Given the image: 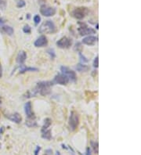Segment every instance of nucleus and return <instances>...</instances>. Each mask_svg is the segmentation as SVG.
I'll list each match as a JSON object with an SVG mask.
<instances>
[{
  "mask_svg": "<svg viewBox=\"0 0 141 155\" xmlns=\"http://www.w3.org/2000/svg\"><path fill=\"white\" fill-rule=\"evenodd\" d=\"M27 59V54L24 51H20L17 57V62L20 64H23Z\"/></svg>",
  "mask_w": 141,
  "mask_h": 155,
  "instance_id": "obj_14",
  "label": "nucleus"
},
{
  "mask_svg": "<svg viewBox=\"0 0 141 155\" xmlns=\"http://www.w3.org/2000/svg\"><path fill=\"white\" fill-rule=\"evenodd\" d=\"M53 82H41L37 84L35 89L33 91L31 96H35L36 94H40L42 96H46L50 92L51 86H53Z\"/></svg>",
  "mask_w": 141,
  "mask_h": 155,
  "instance_id": "obj_1",
  "label": "nucleus"
},
{
  "mask_svg": "<svg viewBox=\"0 0 141 155\" xmlns=\"http://www.w3.org/2000/svg\"><path fill=\"white\" fill-rule=\"evenodd\" d=\"M42 137L43 139H48V140H50V139H51V131H50V129L45 130L44 132H42Z\"/></svg>",
  "mask_w": 141,
  "mask_h": 155,
  "instance_id": "obj_18",
  "label": "nucleus"
},
{
  "mask_svg": "<svg viewBox=\"0 0 141 155\" xmlns=\"http://www.w3.org/2000/svg\"><path fill=\"white\" fill-rule=\"evenodd\" d=\"M91 146L93 149V151L95 152V154H98V152H99V144H98V142L91 141Z\"/></svg>",
  "mask_w": 141,
  "mask_h": 155,
  "instance_id": "obj_20",
  "label": "nucleus"
},
{
  "mask_svg": "<svg viewBox=\"0 0 141 155\" xmlns=\"http://www.w3.org/2000/svg\"><path fill=\"white\" fill-rule=\"evenodd\" d=\"M72 40L68 37H63L56 42V46L60 49H68L71 46Z\"/></svg>",
  "mask_w": 141,
  "mask_h": 155,
  "instance_id": "obj_6",
  "label": "nucleus"
},
{
  "mask_svg": "<svg viewBox=\"0 0 141 155\" xmlns=\"http://www.w3.org/2000/svg\"><path fill=\"white\" fill-rule=\"evenodd\" d=\"M25 6V2L24 0H17V7L18 8H22Z\"/></svg>",
  "mask_w": 141,
  "mask_h": 155,
  "instance_id": "obj_23",
  "label": "nucleus"
},
{
  "mask_svg": "<svg viewBox=\"0 0 141 155\" xmlns=\"http://www.w3.org/2000/svg\"><path fill=\"white\" fill-rule=\"evenodd\" d=\"M0 147H1V143H0Z\"/></svg>",
  "mask_w": 141,
  "mask_h": 155,
  "instance_id": "obj_35",
  "label": "nucleus"
},
{
  "mask_svg": "<svg viewBox=\"0 0 141 155\" xmlns=\"http://www.w3.org/2000/svg\"><path fill=\"white\" fill-rule=\"evenodd\" d=\"M34 24H39V22L41 21V17L39 16V15H35V16H34Z\"/></svg>",
  "mask_w": 141,
  "mask_h": 155,
  "instance_id": "obj_25",
  "label": "nucleus"
},
{
  "mask_svg": "<svg viewBox=\"0 0 141 155\" xmlns=\"http://www.w3.org/2000/svg\"><path fill=\"white\" fill-rule=\"evenodd\" d=\"M2 76H3V67H2V65L0 63V78H2Z\"/></svg>",
  "mask_w": 141,
  "mask_h": 155,
  "instance_id": "obj_30",
  "label": "nucleus"
},
{
  "mask_svg": "<svg viewBox=\"0 0 141 155\" xmlns=\"http://www.w3.org/2000/svg\"><path fill=\"white\" fill-rule=\"evenodd\" d=\"M3 20L1 19V18H0V24H1V23H3Z\"/></svg>",
  "mask_w": 141,
  "mask_h": 155,
  "instance_id": "obj_32",
  "label": "nucleus"
},
{
  "mask_svg": "<svg viewBox=\"0 0 141 155\" xmlns=\"http://www.w3.org/2000/svg\"><path fill=\"white\" fill-rule=\"evenodd\" d=\"M0 117H1V115H0Z\"/></svg>",
  "mask_w": 141,
  "mask_h": 155,
  "instance_id": "obj_36",
  "label": "nucleus"
},
{
  "mask_svg": "<svg viewBox=\"0 0 141 155\" xmlns=\"http://www.w3.org/2000/svg\"><path fill=\"white\" fill-rule=\"evenodd\" d=\"M75 49H77V51H80L82 49V47H81V43H79V42H78V43H76V45H75Z\"/></svg>",
  "mask_w": 141,
  "mask_h": 155,
  "instance_id": "obj_27",
  "label": "nucleus"
},
{
  "mask_svg": "<svg viewBox=\"0 0 141 155\" xmlns=\"http://www.w3.org/2000/svg\"><path fill=\"white\" fill-rule=\"evenodd\" d=\"M26 125H28V127H34L36 126L37 125H36V122L34 121V120H28L26 121Z\"/></svg>",
  "mask_w": 141,
  "mask_h": 155,
  "instance_id": "obj_22",
  "label": "nucleus"
},
{
  "mask_svg": "<svg viewBox=\"0 0 141 155\" xmlns=\"http://www.w3.org/2000/svg\"><path fill=\"white\" fill-rule=\"evenodd\" d=\"M69 82V78L68 76H66L64 74H59L56 75L53 81V83L60 84V85H67Z\"/></svg>",
  "mask_w": 141,
  "mask_h": 155,
  "instance_id": "obj_9",
  "label": "nucleus"
},
{
  "mask_svg": "<svg viewBox=\"0 0 141 155\" xmlns=\"http://www.w3.org/2000/svg\"><path fill=\"white\" fill-rule=\"evenodd\" d=\"M79 124V117L78 114L75 111H72L69 117V127L71 131H75L77 129Z\"/></svg>",
  "mask_w": 141,
  "mask_h": 155,
  "instance_id": "obj_3",
  "label": "nucleus"
},
{
  "mask_svg": "<svg viewBox=\"0 0 141 155\" xmlns=\"http://www.w3.org/2000/svg\"><path fill=\"white\" fill-rule=\"evenodd\" d=\"M79 24H80V27H79V28L78 29V32H79V34L81 35H91V34H95L96 33V31L93 29L92 28H89L84 23H81L79 22L78 23Z\"/></svg>",
  "mask_w": 141,
  "mask_h": 155,
  "instance_id": "obj_5",
  "label": "nucleus"
},
{
  "mask_svg": "<svg viewBox=\"0 0 141 155\" xmlns=\"http://www.w3.org/2000/svg\"><path fill=\"white\" fill-rule=\"evenodd\" d=\"M24 111L26 116L29 120H34V114L32 111V106L30 101L27 102L24 104Z\"/></svg>",
  "mask_w": 141,
  "mask_h": 155,
  "instance_id": "obj_10",
  "label": "nucleus"
},
{
  "mask_svg": "<svg viewBox=\"0 0 141 155\" xmlns=\"http://www.w3.org/2000/svg\"><path fill=\"white\" fill-rule=\"evenodd\" d=\"M7 6V2L6 0H0V10H5Z\"/></svg>",
  "mask_w": 141,
  "mask_h": 155,
  "instance_id": "obj_21",
  "label": "nucleus"
},
{
  "mask_svg": "<svg viewBox=\"0 0 141 155\" xmlns=\"http://www.w3.org/2000/svg\"><path fill=\"white\" fill-rule=\"evenodd\" d=\"M38 71V68H35V67H29L23 66L20 69V73L24 74V73L27 72V71Z\"/></svg>",
  "mask_w": 141,
  "mask_h": 155,
  "instance_id": "obj_17",
  "label": "nucleus"
},
{
  "mask_svg": "<svg viewBox=\"0 0 141 155\" xmlns=\"http://www.w3.org/2000/svg\"><path fill=\"white\" fill-rule=\"evenodd\" d=\"M40 13L42 15L45 16H52L55 15L56 13V9L53 7H47L46 5L42 6L40 8Z\"/></svg>",
  "mask_w": 141,
  "mask_h": 155,
  "instance_id": "obj_7",
  "label": "nucleus"
},
{
  "mask_svg": "<svg viewBox=\"0 0 141 155\" xmlns=\"http://www.w3.org/2000/svg\"><path fill=\"white\" fill-rule=\"evenodd\" d=\"M89 13V10L87 8L85 7H78L76 8L75 10L72 11V16H74L75 18L78 20L83 19L85 16H86Z\"/></svg>",
  "mask_w": 141,
  "mask_h": 155,
  "instance_id": "obj_4",
  "label": "nucleus"
},
{
  "mask_svg": "<svg viewBox=\"0 0 141 155\" xmlns=\"http://www.w3.org/2000/svg\"><path fill=\"white\" fill-rule=\"evenodd\" d=\"M46 155H47V154H46Z\"/></svg>",
  "mask_w": 141,
  "mask_h": 155,
  "instance_id": "obj_37",
  "label": "nucleus"
},
{
  "mask_svg": "<svg viewBox=\"0 0 141 155\" xmlns=\"http://www.w3.org/2000/svg\"><path fill=\"white\" fill-rule=\"evenodd\" d=\"M23 32L26 33V34H30L31 33V28H30V26L29 25H25L24 27V28H23Z\"/></svg>",
  "mask_w": 141,
  "mask_h": 155,
  "instance_id": "obj_24",
  "label": "nucleus"
},
{
  "mask_svg": "<svg viewBox=\"0 0 141 155\" xmlns=\"http://www.w3.org/2000/svg\"><path fill=\"white\" fill-rule=\"evenodd\" d=\"M3 132H4V127H2V129L0 130V136H1V134H3Z\"/></svg>",
  "mask_w": 141,
  "mask_h": 155,
  "instance_id": "obj_31",
  "label": "nucleus"
},
{
  "mask_svg": "<svg viewBox=\"0 0 141 155\" xmlns=\"http://www.w3.org/2000/svg\"><path fill=\"white\" fill-rule=\"evenodd\" d=\"M85 155H92V153H91V149L89 146H88L86 150H85Z\"/></svg>",
  "mask_w": 141,
  "mask_h": 155,
  "instance_id": "obj_29",
  "label": "nucleus"
},
{
  "mask_svg": "<svg viewBox=\"0 0 141 155\" xmlns=\"http://www.w3.org/2000/svg\"><path fill=\"white\" fill-rule=\"evenodd\" d=\"M1 104H2V100H0V105H1Z\"/></svg>",
  "mask_w": 141,
  "mask_h": 155,
  "instance_id": "obj_34",
  "label": "nucleus"
},
{
  "mask_svg": "<svg viewBox=\"0 0 141 155\" xmlns=\"http://www.w3.org/2000/svg\"><path fill=\"white\" fill-rule=\"evenodd\" d=\"M51 123H52V120L50 118H46L45 119V123H44L42 129V132H44L45 130H46L48 129V127L50 126Z\"/></svg>",
  "mask_w": 141,
  "mask_h": 155,
  "instance_id": "obj_19",
  "label": "nucleus"
},
{
  "mask_svg": "<svg viewBox=\"0 0 141 155\" xmlns=\"http://www.w3.org/2000/svg\"><path fill=\"white\" fill-rule=\"evenodd\" d=\"M76 70L78 71H80V72H85L89 70V67L87 66V65H85V64H81V63H78L76 66Z\"/></svg>",
  "mask_w": 141,
  "mask_h": 155,
  "instance_id": "obj_16",
  "label": "nucleus"
},
{
  "mask_svg": "<svg viewBox=\"0 0 141 155\" xmlns=\"http://www.w3.org/2000/svg\"><path fill=\"white\" fill-rule=\"evenodd\" d=\"M60 70H61V71L64 75H65L66 76H68V78H69V80L71 79L73 82H75L77 79V76H76V74L74 71H72L68 67H67L63 66L60 67Z\"/></svg>",
  "mask_w": 141,
  "mask_h": 155,
  "instance_id": "obj_8",
  "label": "nucleus"
},
{
  "mask_svg": "<svg viewBox=\"0 0 141 155\" xmlns=\"http://www.w3.org/2000/svg\"><path fill=\"white\" fill-rule=\"evenodd\" d=\"M93 67H96V68H97V67H99V57H98V56H97V57L95 58V60H94Z\"/></svg>",
  "mask_w": 141,
  "mask_h": 155,
  "instance_id": "obj_26",
  "label": "nucleus"
},
{
  "mask_svg": "<svg viewBox=\"0 0 141 155\" xmlns=\"http://www.w3.org/2000/svg\"><path fill=\"white\" fill-rule=\"evenodd\" d=\"M6 117H8L10 121H12L13 122H15V123L17 124L21 123L22 121L21 116L20 114H18V113H14V114H9V115L6 116Z\"/></svg>",
  "mask_w": 141,
  "mask_h": 155,
  "instance_id": "obj_13",
  "label": "nucleus"
},
{
  "mask_svg": "<svg viewBox=\"0 0 141 155\" xmlns=\"http://www.w3.org/2000/svg\"><path fill=\"white\" fill-rule=\"evenodd\" d=\"M40 150H41V147L39 146H36V149H35V150H34V155H38Z\"/></svg>",
  "mask_w": 141,
  "mask_h": 155,
  "instance_id": "obj_28",
  "label": "nucleus"
},
{
  "mask_svg": "<svg viewBox=\"0 0 141 155\" xmlns=\"http://www.w3.org/2000/svg\"><path fill=\"white\" fill-rule=\"evenodd\" d=\"M38 32L41 34H53L56 32V26L53 21L46 20L40 25Z\"/></svg>",
  "mask_w": 141,
  "mask_h": 155,
  "instance_id": "obj_2",
  "label": "nucleus"
},
{
  "mask_svg": "<svg viewBox=\"0 0 141 155\" xmlns=\"http://www.w3.org/2000/svg\"><path fill=\"white\" fill-rule=\"evenodd\" d=\"M1 31L3 32V33H5L6 35H13V28L12 27H10V26H7V25H4L3 26L2 28H1Z\"/></svg>",
  "mask_w": 141,
  "mask_h": 155,
  "instance_id": "obj_15",
  "label": "nucleus"
},
{
  "mask_svg": "<svg viewBox=\"0 0 141 155\" xmlns=\"http://www.w3.org/2000/svg\"><path fill=\"white\" fill-rule=\"evenodd\" d=\"M97 41V37H95V36H87V37H85L82 39V43L85 45H87V46H93Z\"/></svg>",
  "mask_w": 141,
  "mask_h": 155,
  "instance_id": "obj_12",
  "label": "nucleus"
},
{
  "mask_svg": "<svg viewBox=\"0 0 141 155\" xmlns=\"http://www.w3.org/2000/svg\"><path fill=\"white\" fill-rule=\"evenodd\" d=\"M47 44H48V40L45 35H41L34 42L35 47H44V46H46Z\"/></svg>",
  "mask_w": 141,
  "mask_h": 155,
  "instance_id": "obj_11",
  "label": "nucleus"
},
{
  "mask_svg": "<svg viewBox=\"0 0 141 155\" xmlns=\"http://www.w3.org/2000/svg\"><path fill=\"white\" fill-rule=\"evenodd\" d=\"M56 155H60V152H56Z\"/></svg>",
  "mask_w": 141,
  "mask_h": 155,
  "instance_id": "obj_33",
  "label": "nucleus"
}]
</instances>
